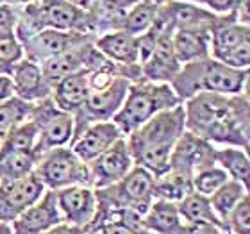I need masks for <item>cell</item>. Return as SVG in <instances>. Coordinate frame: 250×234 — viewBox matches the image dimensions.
<instances>
[{
  "instance_id": "obj_8",
  "label": "cell",
  "mask_w": 250,
  "mask_h": 234,
  "mask_svg": "<svg viewBox=\"0 0 250 234\" xmlns=\"http://www.w3.org/2000/svg\"><path fill=\"white\" fill-rule=\"evenodd\" d=\"M152 184H154V175H150L141 167H134L118 182L102 190H95V195L99 204L118 209H130L143 216L154 202Z\"/></svg>"
},
{
  "instance_id": "obj_5",
  "label": "cell",
  "mask_w": 250,
  "mask_h": 234,
  "mask_svg": "<svg viewBox=\"0 0 250 234\" xmlns=\"http://www.w3.org/2000/svg\"><path fill=\"white\" fill-rule=\"evenodd\" d=\"M45 29L93 36L88 11L68 4L66 0H31L29 4L18 7V23L15 27L18 40Z\"/></svg>"
},
{
  "instance_id": "obj_17",
  "label": "cell",
  "mask_w": 250,
  "mask_h": 234,
  "mask_svg": "<svg viewBox=\"0 0 250 234\" xmlns=\"http://www.w3.org/2000/svg\"><path fill=\"white\" fill-rule=\"evenodd\" d=\"M61 224L62 218L56 202V191L47 190L36 204L25 209L9 225L13 234H45Z\"/></svg>"
},
{
  "instance_id": "obj_38",
  "label": "cell",
  "mask_w": 250,
  "mask_h": 234,
  "mask_svg": "<svg viewBox=\"0 0 250 234\" xmlns=\"http://www.w3.org/2000/svg\"><path fill=\"white\" fill-rule=\"evenodd\" d=\"M18 23V7L0 4V34L15 31Z\"/></svg>"
},
{
  "instance_id": "obj_22",
  "label": "cell",
  "mask_w": 250,
  "mask_h": 234,
  "mask_svg": "<svg viewBox=\"0 0 250 234\" xmlns=\"http://www.w3.org/2000/svg\"><path fill=\"white\" fill-rule=\"evenodd\" d=\"M95 42V40H93ZM93 42H86L79 47H73L66 52L59 54L56 58L48 59L42 64L43 75L48 81L50 86H56L59 81H62L64 77L77 73L81 70H84L86 66V59H88L91 48H93Z\"/></svg>"
},
{
  "instance_id": "obj_9",
  "label": "cell",
  "mask_w": 250,
  "mask_h": 234,
  "mask_svg": "<svg viewBox=\"0 0 250 234\" xmlns=\"http://www.w3.org/2000/svg\"><path fill=\"white\" fill-rule=\"evenodd\" d=\"M29 120L38 129V156L52 149L70 145L73 138V116L59 109L52 99L32 104Z\"/></svg>"
},
{
  "instance_id": "obj_12",
  "label": "cell",
  "mask_w": 250,
  "mask_h": 234,
  "mask_svg": "<svg viewBox=\"0 0 250 234\" xmlns=\"http://www.w3.org/2000/svg\"><path fill=\"white\" fill-rule=\"evenodd\" d=\"M95 36L91 34H83V32H66V31H45L32 32L29 36L20 38V43L23 47V56L25 59L43 64L48 59L56 58L59 54L66 52L70 48L79 47L86 42H93Z\"/></svg>"
},
{
  "instance_id": "obj_40",
  "label": "cell",
  "mask_w": 250,
  "mask_h": 234,
  "mask_svg": "<svg viewBox=\"0 0 250 234\" xmlns=\"http://www.w3.org/2000/svg\"><path fill=\"white\" fill-rule=\"evenodd\" d=\"M13 97V86H11V79L7 75H0V104H4L5 100Z\"/></svg>"
},
{
  "instance_id": "obj_4",
  "label": "cell",
  "mask_w": 250,
  "mask_h": 234,
  "mask_svg": "<svg viewBox=\"0 0 250 234\" xmlns=\"http://www.w3.org/2000/svg\"><path fill=\"white\" fill-rule=\"evenodd\" d=\"M181 104L183 102L173 93L170 84L150 83L141 77L130 83L124 104L111 122L120 129L122 134L127 136L145 122H148L152 116Z\"/></svg>"
},
{
  "instance_id": "obj_44",
  "label": "cell",
  "mask_w": 250,
  "mask_h": 234,
  "mask_svg": "<svg viewBox=\"0 0 250 234\" xmlns=\"http://www.w3.org/2000/svg\"><path fill=\"white\" fill-rule=\"evenodd\" d=\"M0 234H13V231H11V225L5 224V222H0Z\"/></svg>"
},
{
  "instance_id": "obj_32",
  "label": "cell",
  "mask_w": 250,
  "mask_h": 234,
  "mask_svg": "<svg viewBox=\"0 0 250 234\" xmlns=\"http://www.w3.org/2000/svg\"><path fill=\"white\" fill-rule=\"evenodd\" d=\"M38 147V129L31 120L21 122L0 141V152H36ZM40 157V156H38Z\"/></svg>"
},
{
  "instance_id": "obj_20",
  "label": "cell",
  "mask_w": 250,
  "mask_h": 234,
  "mask_svg": "<svg viewBox=\"0 0 250 234\" xmlns=\"http://www.w3.org/2000/svg\"><path fill=\"white\" fill-rule=\"evenodd\" d=\"M163 11L172 23L173 31H202L209 32L220 21L222 16L214 15L204 5L181 2V0H168L163 4Z\"/></svg>"
},
{
  "instance_id": "obj_19",
  "label": "cell",
  "mask_w": 250,
  "mask_h": 234,
  "mask_svg": "<svg viewBox=\"0 0 250 234\" xmlns=\"http://www.w3.org/2000/svg\"><path fill=\"white\" fill-rule=\"evenodd\" d=\"M120 138H124V134L113 122H97L73 136L68 147L88 165Z\"/></svg>"
},
{
  "instance_id": "obj_10",
  "label": "cell",
  "mask_w": 250,
  "mask_h": 234,
  "mask_svg": "<svg viewBox=\"0 0 250 234\" xmlns=\"http://www.w3.org/2000/svg\"><path fill=\"white\" fill-rule=\"evenodd\" d=\"M154 27L157 29L156 47H154V52L146 59L145 64L140 66L141 77L150 81V83L170 84L181 70V63H179L175 50H173V27L163 11V5L157 11Z\"/></svg>"
},
{
  "instance_id": "obj_6",
  "label": "cell",
  "mask_w": 250,
  "mask_h": 234,
  "mask_svg": "<svg viewBox=\"0 0 250 234\" xmlns=\"http://www.w3.org/2000/svg\"><path fill=\"white\" fill-rule=\"evenodd\" d=\"M34 173L45 190L59 191L70 186H89L88 165L70 149L59 147L40 156Z\"/></svg>"
},
{
  "instance_id": "obj_31",
  "label": "cell",
  "mask_w": 250,
  "mask_h": 234,
  "mask_svg": "<svg viewBox=\"0 0 250 234\" xmlns=\"http://www.w3.org/2000/svg\"><path fill=\"white\" fill-rule=\"evenodd\" d=\"M38 159L34 152H0V181L21 179L32 173Z\"/></svg>"
},
{
  "instance_id": "obj_27",
  "label": "cell",
  "mask_w": 250,
  "mask_h": 234,
  "mask_svg": "<svg viewBox=\"0 0 250 234\" xmlns=\"http://www.w3.org/2000/svg\"><path fill=\"white\" fill-rule=\"evenodd\" d=\"M214 163L218 165L229 179L241 182L249 188L250 184V157L249 150L240 147H216Z\"/></svg>"
},
{
  "instance_id": "obj_47",
  "label": "cell",
  "mask_w": 250,
  "mask_h": 234,
  "mask_svg": "<svg viewBox=\"0 0 250 234\" xmlns=\"http://www.w3.org/2000/svg\"><path fill=\"white\" fill-rule=\"evenodd\" d=\"M75 234H89V233H86V231H83V229H75Z\"/></svg>"
},
{
  "instance_id": "obj_26",
  "label": "cell",
  "mask_w": 250,
  "mask_h": 234,
  "mask_svg": "<svg viewBox=\"0 0 250 234\" xmlns=\"http://www.w3.org/2000/svg\"><path fill=\"white\" fill-rule=\"evenodd\" d=\"M191 191H193V182L189 175L168 170L163 175L154 177V184H152L154 200H165V202L179 204Z\"/></svg>"
},
{
  "instance_id": "obj_15",
  "label": "cell",
  "mask_w": 250,
  "mask_h": 234,
  "mask_svg": "<svg viewBox=\"0 0 250 234\" xmlns=\"http://www.w3.org/2000/svg\"><path fill=\"white\" fill-rule=\"evenodd\" d=\"M216 147L206 141L204 138L191 134L189 130H184L183 136L177 140L170 154V168L173 172H181L184 175H193L208 167L216 165L214 163Z\"/></svg>"
},
{
  "instance_id": "obj_14",
  "label": "cell",
  "mask_w": 250,
  "mask_h": 234,
  "mask_svg": "<svg viewBox=\"0 0 250 234\" xmlns=\"http://www.w3.org/2000/svg\"><path fill=\"white\" fill-rule=\"evenodd\" d=\"M134 167V159H132V154L124 136L118 141H115L107 150L102 152L99 157L88 163L89 186L93 190L111 186L124 179Z\"/></svg>"
},
{
  "instance_id": "obj_23",
  "label": "cell",
  "mask_w": 250,
  "mask_h": 234,
  "mask_svg": "<svg viewBox=\"0 0 250 234\" xmlns=\"http://www.w3.org/2000/svg\"><path fill=\"white\" fill-rule=\"evenodd\" d=\"M141 227L152 234H186V224L179 214L177 204L154 200L141 218Z\"/></svg>"
},
{
  "instance_id": "obj_11",
  "label": "cell",
  "mask_w": 250,
  "mask_h": 234,
  "mask_svg": "<svg viewBox=\"0 0 250 234\" xmlns=\"http://www.w3.org/2000/svg\"><path fill=\"white\" fill-rule=\"evenodd\" d=\"M130 81L127 77H118L107 88L99 91H89L88 99L81 109L73 115V136L79 134L84 127L97 122H111L118 113L127 95Z\"/></svg>"
},
{
  "instance_id": "obj_37",
  "label": "cell",
  "mask_w": 250,
  "mask_h": 234,
  "mask_svg": "<svg viewBox=\"0 0 250 234\" xmlns=\"http://www.w3.org/2000/svg\"><path fill=\"white\" fill-rule=\"evenodd\" d=\"M247 0H202V4L206 9H209L214 15H232V13H238L241 5L245 4Z\"/></svg>"
},
{
  "instance_id": "obj_13",
  "label": "cell",
  "mask_w": 250,
  "mask_h": 234,
  "mask_svg": "<svg viewBox=\"0 0 250 234\" xmlns=\"http://www.w3.org/2000/svg\"><path fill=\"white\" fill-rule=\"evenodd\" d=\"M47 191L34 172L21 179L0 181V222L11 224Z\"/></svg>"
},
{
  "instance_id": "obj_45",
  "label": "cell",
  "mask_w": 250,
  "mask_h": 234,
  "mask_svg": "<svg viewBox=\"0 0 250 234\" xmlns=\"http://www.w3.org/2000/svg\"><path fill=\"white\" fill-rule=\"evenodd\" d=\"M181 2H191V4H202V0H181Z\"/></svg>"
},
{
  "instance_id": "obj_3",
  "label": "cell",
  "mask_w": 250,
  "mask_h": 234,
  "mask_svg": "<svg viewBox=\"0 0 250 234\" xmlns=\"http://www.w3.org/2000/svg\"><path fill=\"white\" fill-rule=\"evenodd\" d=\"M250 70H234L211 56L183 64L170 86L181 102L198 93L238 95L249 91Z\"/></svg>"
},
{
  "instance_id": "obj_48",
  "label": "cell",
  "mask_w": 250,
  "mask_h": 234,
  "mask_svg": "<svg viewBox=\"0 0 250 234\" xmlns=\"http://www.w3.org/2000/svg\"><path fill=\"white\" fill-rule=\"evenodd\" d=\"M138 234H152V233H148V231H145V229H141V231H140V233H138Z\"/></svg>"
},
{
  "instance_id": "obj_7",
  "label": "cell",
  "mask_w": 250,
  "mask_h": 234,
  "mask_svg": "<svg viewBox=\"0 0 250 234\" xmlns=\"http://www.w3.org/2000/svg\"><path fill=\"white\" fill-rule=\"evenodd\" d=\"M209 56L234 70H249L250 25H241L236 13L224 15L211 31Z\"/></svg>"
},
{
  "instance_id": "obj_29",
  "label": "cell",
  "mask_w": 250,
  "mask_h": 234,
  "mask_svg": "<svg viewBox=\"0 0 250 234\" xmlns=\"http://www.w3.org/2000/svg\"><path fill=\"white\" fill-rule=\"evenodd\" d=\"M245 197H249V188L243 186V184L238 181H232V179H229L224 186L218 188V190L209 197L211 208H213L216 218L222 222V225H224V220L229 216L230 211H232Z\"/></svg>"
},
{
  "instance_id": "obj_21",
  "label": "cell",
  "mask_w": 250,
  "mask_h": 234,
  "mask_svg": "<svg viewBox=\"0 0 250 234\" xmlns=\"http://www.w3.org/2000/svg\"><path fill=\"white\" fill-rule=\"evenodd\" d=\"M95 48L105 59L120 66L138 64V36L125 31H109L95 38Z\"/></svg>"
},
{
  "instance_id": "obj_43",
  "label": "cell",
  "mask_w": 250,
  "mask_h": 234,
  "mask_svg": "<svg viewBox=\"0 0 250 234\" xmlns=\"http://www.w3.org/2000/svg\"><path fill=\"white\" fill-rule=\"evenodd\" d=\"M31 0H0V4H5V5H13V7H21V5L29 4Z\"/></svg>"
},
{
  "instance_id": "obj_28",
  "label": "cell",
  "mask_w": 250,
  "mask_h": 234,
  "mask_svg": "<svg viewBox=\"0 0 250 234\" xmlns=\"http://www.w3.org/2000/svg\"><path fill=\"white\" fill-rule=\"evenodd\" d=\"M177 209L184 224H213L224 231V225L216 218V214L211 208L209 197L191 191L177 204Z\"/></svg>"
},
{
  "instance_id": "obj_33",
  "label": "cell",
  "mask_w": 250,
  "mask_h": 234,
  "mask_svg": "<svg viewBox=\"0 0 250 234\" xmlns=\"http://www.w3.org/2000/svg\"><path fill=\"white\" fill-rule=\"evenodd\" d=\"M31 107L32 104H27L15 95L9 100H5L4 104H0V141L4 140L16 125L29 118Z\"/></svg>"
},
{
  "instance_id": "obj_42",
  "label": "cell",
  "mask_w": 250,
  "mask_h": 234,
  "mask_svg": "<svg viewBox=\"0 0 250 234\" xmlns=\"http://www.w3.org/2000/svg\"><path fill=\"white\" fill-rule=\"evenodd\" d=\"M68 4L75 5V7H81V9L88 11L89 7H91V4H93L95 0H66Z\"/></svg>"
},
{
  "instance_id": "obj_34",
  "label": "cell",
  "mask_w": 250,
  "mask_h": 234,
  "mask_svg": "<svg viewBox=\"0 0 250 234\" xmlns=\"http://www.w3.org/2000/svg\"><path fill=\"white\" fill-rule=\"evenodd\" d=\"M25 58L23 56V47L20 40L16 38L15 31L0 34V75L9 77L13 68Z\"/></svg>"
},
{
  "instance_id": "obj_36",
  "label": "cell",
  "mask_w": 250,
  "mask_h": 234,
  "mask_svg": "<svg viewBox=\"0 0 250 234\" xmlns=\"http://www.w3.org/2000/svg\"><path fill=\"white\" fill-rule=\"evenodd\" d=\"M225 234H250V197H245L224 220Z\"/></svg>"
},
{
  "instance_id": "obj_39",
  "label": "cell",
  "mask_w": 250,
  "mask_h": 234,
  "mask_svg": "<svg viewBox=\"0 0 250 234\" xmlns=\"http://www.w3.org/2000/svg\"><path fill=\"white\" fill-rule=\"evenodd\" d=\"M186 234H224V231L213 224H186Z\"/></svg>"
},
{
  "instance_id": "obj_1",
  "label": "cell",
  "mask_w": 250,
  "mask_h": 234,
  "mask_svg": "<svg viewBox=\"0 0 250 234\" xmlns=\"http://www.w3.org/2000/svg\"><path fill=\"white\" fill-rule=\"evenodd\" d=\"M186 130L214 147L250 149V95L198 93L183 104Z\"/></svg>"
},
{
  "instance_id": "obj_2",
  "label": "cell",
  "mask_w": 250,
  "mask_h": 234,
  "mask_svg": "<svg viewBox=\"0 0 250 234\" xmlns=\"http://www.w3.org/2000/svg\"><path fill=\"white\" fill-rule=\"evenodd\" d=\"M184 130L186 124L183 104L152 116L141 127L125 136L134 165L154 177L168 172L170 154Z\"/></svg>"
},
{
  "instance_id": "obj_41",
  "label": "cell",
  "mask_w": 250,
  "mask_h": 234,
  "mask_svg": "<svg viewBox=\"0 0 250 234\" xmlns=\"http://www.w3.org/2000/svg\"><path fill=\"white\" fill-rule=\"evenodd\" d=\"M45 234H75V229H73V227H68V225H64V224H61V225L54 227V229H50L48 233H45Z\"/></svg>"
},
{
  "instance_id": "obj_46",
  "label": "cell",
  "mask_w": 250,
  "mask_h": 234,
  "mask_svg": "<svg viewBox=\"0 0 250 234\" xmlns=\"http://www.w3.org/2000/svg\"><path fill=\"white\" fill-rule=\"evenodd\" d=\"M136 2H143V0H136ZM154 2H159V4H167L168 0H154Z\"/></svg>"
},
{
  "instance_id": "obj_16",
  "label": "cell",
  "mask_w": 250,
  "mask_h": 234,
  "mask_svg": "<svg viewBox=\"0 0 250 234\" xmlns=\"http://www.w3.org/2000/svg\"><path fill=\"white\" fill-rule=\"evenodd\" d=\"M62 224L73 229H84L97 211V195L91 186H70L56 191Z\"/></svg>"
},
{
  "instance_id": "obj_30",
  "label": "cell",
  "mask_w": 250,
  "mask_h": 234,
  "mask_svg": "<svg viewBox=\"0 0 250 234\" xmlns=\"http://www.w3.org/2000/svg\"><path fill=\"white\" fill-rule=\"evenodd\" d=\"M163 4L154 2V0H143L138 2L127 11V15L124 16L120 31H125L132 34V36H141L143 32H146L154 25L157 16V11Z\"/></svg>"
},
{
  "instance_id": "obj_24",
  "label": "cell",
  "mask_w": 250,
  "mask_h": 234,
  "mask_svg": "<svg viewBox=\"0 0 250 234\" xmlns=\"http://www.w3.org/2000/svg\"><path fill=\"white\" fill-rule=\"evenodd\" d=\"M89 95L88 88V77H86V70H81L77 73H72L59 81L52 88V97L54 104L58 106L59 109L66 111L70 115H75L81 106L86 102Z\"/></svg>"
},
{
  "instance_id": "obj_35",
  "label": "cell",
  "mask_w": 250,
  "mask_h": 234,
  "mask_svg": "<svg viewBox=\"0 0 250 234\" xmlns=\"http://www.w3.org/2000/svg\"><path fill=\"white\" fill-rule=\"evenodd\" d=\"M229 181L227 173L218 167V165H213V167H208L197 172L193 175V191L200 193L204 197H211L218 188H222L225 182Z\"/></svg>"
},
{
  "instance_id": "obj_25",
  "label": "cell",
  "mask_w": 250,
  "mask_h": 234,
  "mask_svg": "<svg viewBox=\"0 0 250 234\" xmlns=\"http://www.w3.org/2000/svg\"><path fill=\"white\" fill-rule=\"evenodd\" d=\"M173 50L181 66L198 59L209 58L211 34L202 31H173Z\"/></svg>"
},
{
  "instance_id": "obj_18",
  "label": "cell",
  "mask_w": 250,
  "mask_h": 234,
  "mask_svg": "<svg viewBox=\"0 0 250 234\" xmlns=\"http://www.w3.org/2000/svg\"><path fill=\"white\" fill-rule=\"evenodd\" d=\"M9 79L13 86V95L27 104H38L52 97V86L43 75L42 64L31 59H21L13 68Z\"/></svg>"
}]
</instances>
